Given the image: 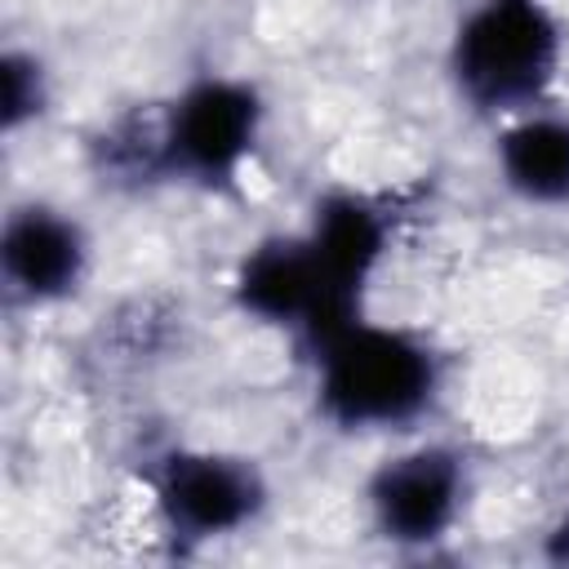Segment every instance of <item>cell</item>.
<instances>
[{
    "label": "cell",
    "instance_id": "1",
    "mask_svg": "<svg viewBox=\"0 0 569 569\" xmlns=\"http://www.w3.org/2000/svg\"><path fill=\"white\" fill-rule=\"evenodd\" d=\"M458 102L489 120L547 107L565 71V22L547 0H471L445 53Z\"/></svg>",
    "mask_w": 569,
    "mask_h": 569
},
{
    "label": "cell",
    "instance_id": "2",
    "mask_svg": "<svg viewBox=\"0 0 569 569\" xmlns=\"http://www.w3.org/2000/svg\"><path fill=\"white\" fill-rule=\"evenodd\" d=\"M316 409L338 431H405L431 413L445 365L440 351L400 325L356 320L316 356Z\"/></svg>",
    "mask_w": 569,
    "mask_h": 569
},
{
    "label": "cell",
    "instance_id": "3",
    "mask_svg": "<svg viewBox=\"0 0 569 569\" xmlns=\"http://www.w3.org/2000/svg\"><path fill=\"white\" fill-rule=\"evenodd\" d=\"M267 124L253 80L204 71L160 107V178L209 196L240 187Z\"/></svg>",
    "mask_w": 569,
    "mask_h": 569
},
{
    "label": "cell",
    "instance_id": "4",
    "mask_svg": "<svg viewBox=\"0 0 569 569\" xmlns=\"http://www.w3.org/2000/svg\"><path fill=\"white\" fill-rule=\"evenodd\" d=\"M231 302L240 316L293 333L307 356L365 316V302L347 298L320 267L302 231L262 236L231 276Z\"/></svg>",
    "mask_w": 569,
    "mask_h": 569
},
{
    "label": "cell",
    "instance_id": "5",
    "mask_svg": "<svg viewBox=\"0 0 569 569\" xmlns=\"http://www.w3.org/2000/svg\"><path fill=\"white\" fill-rule=\"evenodd\" d=\"M151 502L160 529L178 547H204L258 525L271 489L253 458L182 445L151 462Z\"/></svg>",
    "mask_w": 569,
    "mask_h": 569
},
{
    "label": "cell",
    "instance_id": "6",
    "mask_svg": "<svg viewBox=\"0 0 569 569\" xmlns=\"http://www.w3.org/2000/svg\"><path fill=\"white\" fill-rule=\"evenodd\" d=\"M467 489V453L431 440L400 449L369 471L365 511L378 538L396 547H431L458 525Z\"/></svg>",
    "mask_w": 569,
    "mask_h": 569
},
{
    "label": "cell",
    "instance_id": "7",
    "mask_svg": "<svg viewBox=\"0 0 569 569\" xmlns=\"http://www.w3.org/2000/svg\"><path fill=\"white\" fill-rule=\"evenodd\" d=\"M93 267V244L80 218L49 200H22L0 227V280L22 307H58L80 293Z\"/></svg>",
    "mask_w": 569,
    "mask_h": 569
},
{
    "label": "cell",
    "instance_id": "8",
    "mask_svg": "<svg viewBox=\"0 0 569 569\" xmlns=\"http://www.w3.org/2000/svg\"><path fill=\"white\" fill-rule=\"evenodd\" d=\"M325 276L356 302H365L369 280L378 276L391 249V213L360 191H329L316 200L311 222L302 227Z\"/></svg>",
    "mask_w": 569,
    "mask_h": 569
},
{
    "label": "cell",
    "instance_id": "9",
    "mask_svg": "<svg viewBox=\"0 0 569 569\" xmlns=\"http://www.w3.org/2000/svg\"><path fill=\"white\" fill-rule=\"evenodd\" d=\"M498 182L533 209H569V116L533 107L502 120L493 138Z\"/></svg>",
    "mask_w": 569,
    "mask_h": 569
},
{
    "label": "cell",
    "instance_id": "10",
    "mask_svg": "<svg viewBox=\"0 0 569 569\" xmlns=\"http://www.w3.org/2000/svg\"><path fill=\"white\" fill-rule=\"evenodd\" d=\"M53 102V76L36 49L9 44L0 58V124L4 133H22L27 124H40Z\"/></svg>",
    "mask_w": 569,
    "mask_h": 569
},
{
    "label": "cell",
    "instance_id": "11",
    "mask_svg": "<svg viewBox=\"0 0 569 569\" xmlns=\"http://www.w3.org/2000/svg\"><path fill=\"white\" fill-rule=\"evenodd\" d=\"M542 551H547V560H556V565H569V511L547 529V542H542Z\"/></svg>",
    "mask_w": 569,
    "mask_h": 569
}]
</instances>
